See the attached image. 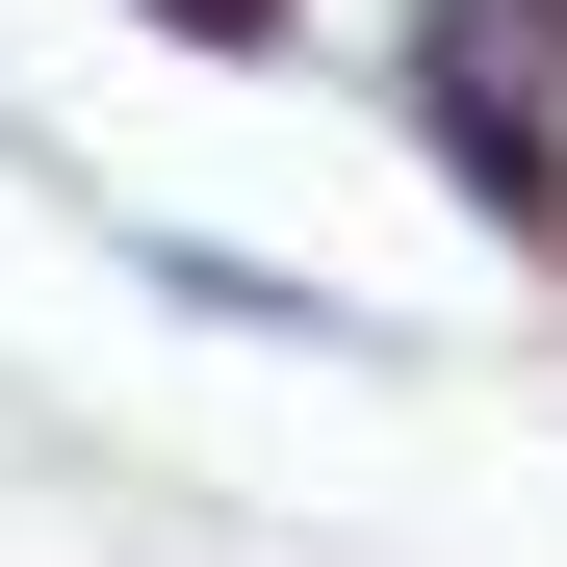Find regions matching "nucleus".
I'll use <instances>...</instances> for the list:
<instances>
[{
    "instance_id": "nucleus-1",
    "label": "nucleus",
    "mask_w": 567,
    "mask_h": 567,
    "mask_svg": "<svg viewBox=\"0 0 567 567\" xmlns=\"http://www.w3.org/2000/svg\"><path fill=\"white\" fill-rule=\"evenodd\" d=\"M439 181L464 207H516L542 258H567V0H439Z\"/></svg>"
},
{
    "instance_id": "nucleus-2",
    "label": "nucleus",
    "mask_w": 567,
    "mask_h": 567,
    "mask_svg": "<svg viewBox=\"0 0 567 567\" xmlns=\"http://www.w3.org/2000/svg\"><path fill=\"white\" fill-rule=\"evenodd\" d=\"M155 27H207V52H284V0H155Z\"/></svg>"
},
{
    "instance_id": "nucleus-3",
    "label": "nucleus",
    "mask_w": 567,
    "mask_h": 567,
    "mask_svg": "<svg viewBox=\"0 0 567 567\" xmlns=\"http://www.w3.org/2000/svg\"><path fill=\"white\" fill-rule=\"evenodd\" d=\"M0 155H27V130H0Z\"/></svg>"
}]
</instances>
